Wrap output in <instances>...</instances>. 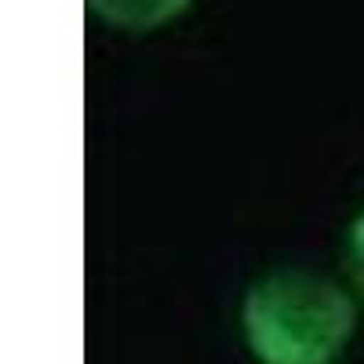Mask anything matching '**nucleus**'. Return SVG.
<instances>
[{
	"instance_id": "obj_1",
	"label": "nucleus",
	"mask_w": 364,
	"mask_h": 364,
	"mask_svg": "<svg viewBox=\"0 0 364 364\" xmlns=\"http://www.w3.org/2000/svg\"><path fill=\"white\" fill-rule=\"evenodd\" d=\"M353 328L350 295L310 269L269 273L245 295V339L259 364H336Z\"/></svg>"
},
{
	"instance_id": "obj_2",
	"label": "nucleus",
	"mask_w": 364,
	"mask_h": 364,
	"mask_svg": "<svg viewBox=\"0 0 364 364\" xmlns=\"http://www.w3.org/2000/svg\"><path fill=\"white\" fill-rule=\"evenodd\" d=\"M87 4L109 26L142 33V29H157L171 22L175 15H182L190 0H87Z\"/></svg>"
},
{
	"instance_id": "obj_3",
	"label": "nucleus",
	"mask_w": 364,
	"mask_h": 364,
	"mask_svg": "<svg viewBox=\"0 0 364 364\" xmlns=\"http://www.w3.org/2000/svg\"><path fill=\"white\" fill-rule=\"evenodd\" d=\"M350 273H353V284L364 295V211L357 215L353 230H350Z\"/></svg>"
}]
</instances>
